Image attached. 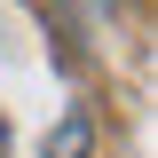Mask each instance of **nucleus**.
Returning a JSON list of instances; mask_svg holds the SVG:
<instances>
[{
	"label": "nucleus",
	"mask_w": 158,
	"mask_h": 158,
	"mask_svg": "<svg viewBox=\"0 0 158 158\" xmlns=\"http://www.w3.org/2000/svg\"><path fill=\"white\" fill-rule=\"evenodd\" d=\"M87 142H95V127H87V111H71L56 135H48V158H87Z\"/></svg>",
	"instance_id": "1"
}]
</instances>
